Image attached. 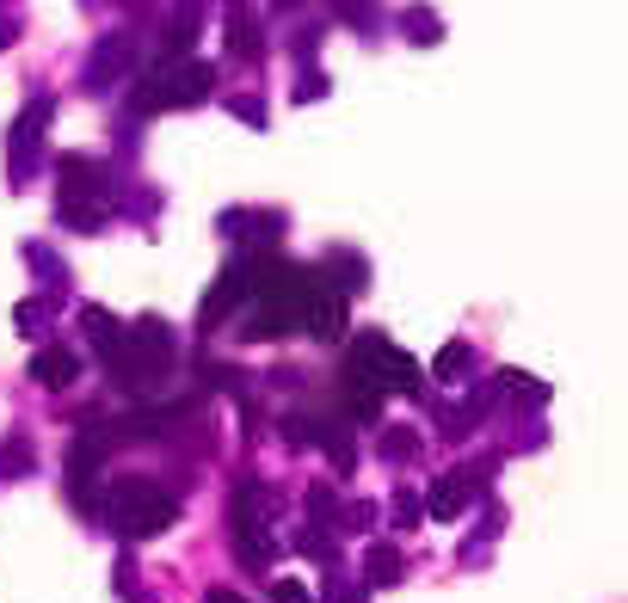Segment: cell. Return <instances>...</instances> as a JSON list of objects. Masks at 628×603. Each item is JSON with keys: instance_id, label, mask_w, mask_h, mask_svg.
Here are the masks:
<instances>
[{"instance_id": "19", "label": "cell", "mask_w": 628, "mask_h": 603, "mask_svg": "<svg viewBox=\"0 0 628 603\" xmlns=\"http://www.w3.org/2000/svg\"><path fill=\"white\" fill-rule=\"evenodd\" d=\"M296 554H308V561H321V566H339V536L321 530V523H302L296 530Z\"/></svg>"}, {"instance_id": "25", "label": "cell", "mask_w": 628, "mask_h": 603, "mask_svg": "<svg viewBox=\"0 0 628 603\" xmlns=\"http://www.w3.org/2000/svg\"><path fill=\"white\" fill-rule=\"evenodd\" d=\"M388 511H395V523H401V530H413V523L426 517V499H419L413 486H401V493L388 499Z\"/></svg>"}, {"instance_id": "14", "label": "cell", "mask_w": 628, "mask_h": 603, "mask_svg": "<svg viewBox=\"0 0 628 603\" xmlns=\"http://www.w3.org/2000/svg\"><path fill=\"white\" fill-rule=\"evenodd\" d=\"M308 431H315V438L327 443V456H333V469H339V474H351V469H358V450H351V419L327 413V419H315Z\"/></svg>"}, {"instance_id": "31", "label": "cell", "mask_w": 628, "mask_h": 603, "mask_svg": "<svg viewBox=\"0 0 628 603\" xmlns=\"http://www.w3.org/2000/svg\"><path fill=\"white\" fill-rule=\"evenodd\" d=\"M228 111H235V118H241V123H266V105H259V99H228Z\"/></svg>"}, {"instance_id": "17", "label": "cell", "mask_w": 628, "mask_h": 603, "mask_svg": "<svg viewBox=\"0 0 628 603\" xmlns=\"http://www.w3.org/2000/svg\"><path fill=\"white\" fill-rule=\"evenodd\" d=\"M407 561L395 542H370V554H363V585H401Z\"/></svg>"}, {"instance_id": "6", "label": "cell", "mask_w": 628, "mask_h": 603, "mask_svg": "<svg viewBox=\"0 0 628 603\" xmlns=\"http://www.w3.org/2000/svg\"><path fill=\"white\" fill-rule=\"evenodd\" d=\"M50 111H56V99H50V93H31V105L19 111V123H13V185H26L31 167H38V154H43V130H50Z\"/></svg>"}, {"instance_id": "10", "label": "cell", "mask_w": 628, "mask_h": 603, "mask_svg": "<svg viewBox=\"0 0 628 603\" xmlns=\"http://www.w3.org/2000/svg\"><path fill=\"white\" fill-rule=\"evenodd\" d=\"M31 382H38V389H74V382H81V358H74V351L68 345H38V358H31Z\"/></svg>"}, {"instance_id": "24", "label": "cell", "mask_w": 628, "mask_h": 603, "mask_svg": "<svg viewBox=\"0 0 628 603\" xmlns=\"http://www.w3.org/2000/svg\"><path fill=\"white\" fill-rule=\"evenodd\" d=\"M13 326H19L26 339H43V333H50V309H43L38 295H31V302H19V309H13Z\"/></svg>"}, {"instance_id": "12", "label": "cell", "mask_w": 628, "mask_h": 603, "mask_svg": "<svg viewBox=\"0 0 628 603\" xmlns=\"http://www.w3.org/2000/svg\"><path fill=\"white\" fill-rule=\"evenodd\" d=\"M321 283L339 295V302H346V295H358L363 283H370V265H363L358 253H346V247H339V253H327V265H321Z\"/></svg>"}, {"instance_id": "18", "label": "cell", "mask_w": 628, "mask_h": 603, "mask_svg": "<svg viewBox=\"0 0 628 603\" xmlns=\"http://www.w3.org/2000/svg\"><path fill=\"white\" fill-rule=\"evenodd\" d=\"M431 375H438V382H475V345H468V339H450V345L431 358Z\"/></svg>"}, {"instance_id": "1", "label": "cell", "mask_w": 628, "mask_h": 603, "mask_svg": "<svg viewBox=\"0 0 628 603\" xmlns=\"http://www.w3.org/2000/svg\"><path fill=\"white\" fill-rule=\"evenodd\" d=\"M388 394H426V375L419 363L407 358L401 345H388L382 333H363L346 345V401H351V419L358 425H376L382 419V401Z\"/></svg>"}, {"instance_id": "32", "label": "cell", "mask_w": 628, "mask_h": 603, "mask_svg": "<svg viewBox=\"0 0 628 603\" xmlns=\"http://www.w3.org/2000/svg\"><path fill=\"white\" fill-rule=\"evenodd\" d=\"M19 38V26H13V19H7V13H0V50H7V43H13Z\"/></svg>"}, {"instance_id": "27", "label": "cell", "mask_w": 628, "mask_h": 603, "mask_svg": "<svg viewBox=\"0 0 628 603\" xmlns=\"http://www.w3.org/2000/svg\"><path fill=\"white\" fill-rule=\"evenodd\" d=\"M376 517H382L376 505H339V530H370Z\"/></svg>"}, {"instance_id": "22", "label": "cell", "mask_w": 628, "mask_h": 603, "mask_svg": "<svg viewBox=\"0 0 628 603\" xmlns=\"http://www.w3.org/2000/svg\"><path fill=\"white\" fill-rule=\"evenodd\" d=\"M376 450H382L388 462H407V456H419V425H382Z\"/></svg>"}, {"instance_id": "30", "label": "cell", "mask_w": 628, "mask_h": 603, "mask_svg": "<svg viewBox=\"0 0 628 603\" xmlns=\"http://www.w3.org/2000/svg\"><path fill=\"white\" fill-rule=\"evenodd\" d=\"M118 591H123L130 603H148V597H142V585H136V561H118Z\"/></svg>"}, {"instance_id": "7", "label": "cell", "mask_w": 628, "mask_h": 603, "mask_svg": "<svg viewBox=\"0 0 628 603\" xmlns=\"http://www.w3.org/2000/svg\"><path fill=\"white\" fill-rule=\"evenodd\" d=\"M130 62H136V38H130V31H106V38H99V50L87 56L81 87H87V93H111V87H118V74H130Z\"/></svg>"}, {"instance_id": "28", "label": "cell", "mask_w": 628, "mask_h": 603, "mask_svg": "<svg viewBox=\"0 0 628 603\" xmlns=\"http://www.w3.org/2000/svg\"><path fill=\"white\" fill-rule=\"evenodd\" d=\"M407 38H426V43H438V13H407Z\"/></svg>"}, {"instance_id": "15", "label": "cell", "mask_w": 628, "mask_h": 603, "mask_svg": "<svg viewBox=\"0 0 628 603\" xmlns=\"http://www.w3.org/2000/svg\"><path fill=\"white\" fill-rule=\"evenodd\" d=\"M235 554H241L253 573H271V566H278V554H283V542L271 536V530H235Z\"/></svg>"}, {"instance_id": "16", "label": "cell", "mask_w": 628, "mask_h": 603, "mask_svg": "<svg viewBox=\"0 0 628 603\" xmlns=\"http://www.w3.org/2000/svg\"><path fill=\"white\" fill-rule=\"evenodd\" d=\"M81 333H87V345L99 351V363H111V351H118V339H123V321L106 309H81Z\"/></svg>"}, {"instance_id": "13", "label": "cell", "mask_w": 628, "mask_h": 603, "mask_svg": "<svg viewBox=\"0 0 628 603\" xmlns=\"http://www.w3.org/2000/svg\"><path fill=\"white\" fill-rule=\"evenodd\" d=\"M302 333H315V339H339L346 333V302H339L333 290H315V302H308V314H302Z\"/></svg>"}, {"instance_id": "20", "label": "cell", "mask_w": 628, "mask_h": 603, "mask_svg": "<svg viewBox=\"0 0 628 603\" xmlns=\"http://www.w3.org/2000/svg\"><path fill=\"white\" fill-rule=\"evenodd\" d=\"M26 259L38 265V278H43V295H38V302H43V309H56V302H62V265H56V253H50L43 241H31Z\"/></svg>"}, {"instance_id": "9", "label": "cell", "mask_w": 628, "mask_h": 603, "mask_svg": "<svg viewBox=\"0 0 628 603\" xmlns=\"http://www.w3.org/2000/svg\"><path fill=\"white\" fill-rule=\"evenodd\" d=\"M468 469H450V474H438V481L426 486V517H438V523H456L468 511Z\"/></svg>"}, {"instance_id": "29", "label": "cell", "mask_w": 628, "mask_h": 603, "mask_svg": "<svg viewBox=\"0 0 628 603\" xmlns=\"http://www.w3.org/2000/svg\"><path fill=\"white\" fill-rule=\"evenodd\" d=\"M271 603H308V585L302 579H278V585H271Z\"/></svg>"}, {"instance_id": "4", "label": "cell", "mask_w": 628, "mask_h": 603, "mask_svg": "<svg viewBox=\"0 0 628 603\" xmlns=\"http://www.w3.org/2000/svg\"><path fill=\"white\" fill-rule=\"evenodd\" d=\"M118 173L93 154H62V222L81 234H99L118 210Z\"/></svg>"}, {"instance_id": "33", "label": "cell", "mask_w": 628, "mask_h": 603, "mask_svg": "<svg viewBox=\"0 0 628 603\" xmlns=\"http://www.w3.org/2000/svg\"><path fill=\"white\" fill-rule=\"evenodd\" d=\"M203 603H247V597H235V591H203Z\"/></svg>"}, {"instance_id": "2", "label": "cell", "mask_w": 628, "mask_h": 603, "mask_svg": "<svg viewBox=\"0 0 628 603\" xmlns=\"http://www.w3.org/2000/svg\"><path fill=\"white\" fill-rule=\"evenodd\" d=\"M173 363H179V339H173V326L161 321V314H142L136 326H123V339H118V351H111V382H118L123 394H154L173 375Z\"/></svg>"}, {"instance_id": "23", "label": "cell", "mask_w": 628, "mask_h": 603, "mask_svg": "<svg viewBox=\"0 0 628 603\" xmlns=\"http://www.w3.org/2000/svg\"><path fill=\"white\" fill-rule=\"evenodd\" d=\"M0 474H7V481H19V474H31V443L19 438V431H13V438H7V443H0Z\"/></svg>"}, {"instance_id": "26", "label": "cell", "mask_w": 628, "mask_h": 603, "mask_svg": "<svg viewBox=\"0 0 628 603\" xmlns=\"http://www.w3.org/2000/svg\"><path fill=\"white\" fill-rule=\"evenodd\" d=\"M308 511H315V523H339V493L315 481V486H308Z\"/></svg>"}, {"instance_id": "3", "label": "cell", "mask_w": 628, "mask_h": 603, "mask_svg": "<svg viewBox=\"0 0 628 603\" xmlns=\"http://www.w3.org/2000/svg\"><path fill=\"white\" fill-rule=\"evenodd\" d=\"M99 517H106L123 542H148V536H161V530H173V523H179V499L167 493L161 481L130 474V481H111L106 486Z\"/></svg>"}, {"instance_id": "5", "label": "cell", "mask_w": 628, "mask_h": 603, "mask_svg": "<svg viewBox=\"0 0 628 603\" xmlns=\"http://www.w3.org/2000/svg\"><path fill=\"white\" fill-rule=\"evenodd\" d=\"M216 93V68L203 56H167L148 74H136V111H173V105H203Z\"/></svg>"}, {"instance_id": "11", "label": "cell", "mask_w": 628, "mask_h": 603, "mask_svg": "<svg viewBox=\"0 0 628 603\" xmlns=\"http://www.w3.org/2000/svg\"><path fill=\"white\" fill-rule=\"evenodd\" d=\"M222 43H228V56H235V62H259V56H266V26H259L247 7H235V13H228Z\"/></svg>"}, {"instance_id": "21", "label": "cell", "mask_w": 628, "mask_h": 603, "mask_svg": "<svg viewBox=\"0 0 628 603\" xmlns=\"http://www.w3.org/2000/svg\"><path fill=\"white\" fill-rule=\"evenodd\" d=\"M161 38H167V56H186L191 43H198V7H179V13L167 19Z\"/></svg>"}, {"instance_id": "8", "label": "cell", "mask_w": 628, "mask_h": 603, "mask_svg": "<svg viewBox=\"0 0 628 603\" xmlns=\"http://www.w3.org/2000/svg\"><path fill=\"white\" fill-rule=\"evenodd\" d=\"M216 229L228 234V241L241 247V253H271L283 234V215H266V210H228Z\"/></svg>"}]
</instances>
